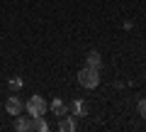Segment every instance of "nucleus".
Returning a JSON list of instances; mask_svg holds the SVG:
<instances>
[{"instance_id":"obj_7","label":"nucleus","mask_w":146,"mask_h":132,"mask_svg":"<svg viewBox=\"0 0 146 132\" xmlns=\"http://www.w3.org/2000/svg\"><path fill=\"white\" fill-rule=\"evenodd\" d=\"M71 110H73V115H78V117L88 115V105H85L83 101H73L71 103Z\"/></svg>"},{"instance_id":"obj_1","label":"nucleus","mask_w":146,"mask_h":132,"mask_svg":"<svg viewBox=\"0 0 146 132\" xmlns=\"http://www.w3.org/2000/svg\"><path fill=\"white\" fill-rule=\"evenodd\" d=\"M78 83L83 86V88H95V86L100 83V71L93 69V66H83V69L78 71Z\"/></svg>"},{"instance_id":"obj_10","label":"nucleus","mask_w":146,"mask_h":132,"mask_svg":"<svg viewBox=\"0 0 146 132\" xmlns=\"http://www.w3.org/2000/svg\"><path fill=\"white\" fill-rule=\"evenodd\" d=\"M15 130H20V132H27V130H29V120H17Z\"/></svg>"},{"instance_id":"obj_11","label":"nucleus","mask_w":146,"mask_h":132,"mask_svg":"<svg viewBox=\"0 0 146 132\" xmlns=\"http://www.w3.org/2000/svg\"><path fill=\"white\" fill-rule=\"evenodd\" d=\"M139 113H141V117L146 120V101H139Z\"/></svg>"},{"instance_id":"obj_3","label":"nucleus","mask_w":146,"mask_h":132,"mask_svg":"<svg viewBox=\"0 0 146 132\" xmlns=\"http://www.w3.org/2000/svg\"><path fill=\"white\" fill-rule=\"evenodd\" d=\"M5 110L10 113V115H20V113L25 110V103H22L17 95H10V98L5 101Z\"/></svg>"},{"instance_id":"obj_8","label":"nucleus","mask_w":146,"mask_h":132,"mask_svg":"<svg viewBox=\"0 0 146 132\" xmlns=\"http://www.w3.org/2000/svg\"><path fill=\"white\" fill-rule=\"evenodd\" d=\"M85 61H88V64H85V66H93V69H98V71H100V66H102V56H100L98 52H90Z\"/></svg>"},{"instance_id":"obj_4","label":"nucleus","mask_w":146,"mask_h":132,"mask_svg":"<svg viewBox=\"0 0 146 132\" xmlns=\"http://www.w3.org/2000/svg\"><path fill=\"white\" fill-rule=\"evenodd\" d=\"M51 113H54L56 117H61V115H68V105L61 101V98H54V101H51Z\"/></svg>"},{"instance_id":"obj_6","label":"nucleus","mask_w":146,"mask_h":132,"mask_svg":"<svg viewBox=\"0 0 146 132\" xmlns=\"http://www.w3.org/2000/svg\"><path fill=\"white\" fill-rule=\"evenodd\" d=\"M29 130L46 132V130H49V125H46V120H44V115H39V117H32V120H29Z\"/></svg>"},{"instance_id":"obj_5","label":"nucleus","mask_w":146,"mask_h":132,"mask_svg":"<svg viewBox=\"0 0 146 132\" xmlns=\"http://www.w3.org/2000/svg\"><path fill=\"white\" fill-rule=\"evenodd\" d=\"M58 130H61V132H73V130H76V120L68 117V115H61V117H58Z\"/></svg>"},{"instance_id":"obj_2","label":"nucleus","mask_w":146,"mask_h":132,"mask_svg":"<svg viewBox=\"0 0 146 132\" xmlns=\"http://www.w3.org/2000/svg\"><path fill=\"white\" fill-rule=\"evenodd\" d=\"M27 113H29V117L46 115V103H44L42 95H32L29 101H27Z\"/></svg>"},{"instance_id":"obj_9","label":"nucleus","mask_w":146,"mask_h":132,"mask_svg":"<svg viewBox=\"0 0 146 132\" xmlns=\"http://www.w3.org/2000/svg\"><path fill=\"white\" fill-rule=\"evenodd\" d=\"M7 86H10L12 90H17V88H22V78H17V76H12V78L7 81Z\"/></svg>"}]
</instances>
